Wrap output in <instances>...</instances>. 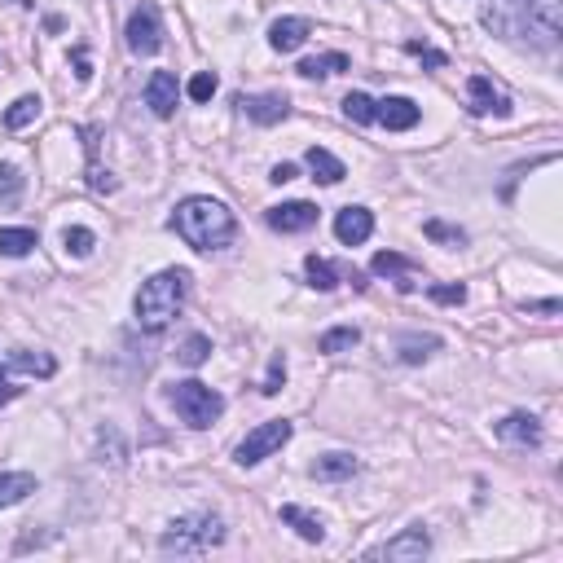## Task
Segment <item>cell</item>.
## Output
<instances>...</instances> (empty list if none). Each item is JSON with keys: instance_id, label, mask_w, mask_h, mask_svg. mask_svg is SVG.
<instances>
[{"instance_id": "6da1fadb", "label": "cell", "mask_w": 563, "mask_h": 563, "mask_svg": "<svg viewBox=\"0 0 563 563\" xmlns=\"http://www.w3.org/2000/svg\"><path fill=\"white\" fill-rule=\"evenodd\" d=\"M480 22L498 40L533 44V49H559V9L555 0H484Z\"/></svg>"}, {"instance_id": "7a4b0ae2", "label": "cell", "mask_w": 563, "mask_h": 563, "mask_svg": "<svg viewBox=\"0 0 563 563\" xmlns=\"http://www.w3.org/2000/svg\"><path fill=\"white\" fill-rule=\"evenodd\" d=\"M172 229L190 242L194 251H220L234 242L238 220L225 203H216V198H185L172 216Z\"/></svg>"}, {"instance_id": "3957f363", "label": "cell", "mask_w": 563, "mask_h": 563, "mask_svg": "<svg viewBox=\"0 0 563 563\" xmlns=\"http://www.w3.org/2000/svg\"><path fill=\"white\" fill-rule=\"evenodd\" d=\"M185 295H190V273L185 269H163L154 273V278L137 291V326L146 330V335H159V330L172 326V317L181 313Z\"/></svg>"}, {"instance_id": "277c9868", "label": "cell", "mask_w": 563, "mask_h": 563, "mask_svg": "<svg viewBox=\"0 0 563 563\" xmlns=\"http://www.w3.org/2000/svg\"><path fill=\"white\" fill-rule=\"evenodd\" d=\"M225 542V524H220V515L212 511H198V515H181V520L168 524V533H163L159 550L163 555H207L212 546Z\"/></svg>"}, {"instance_id": "5b68a950", "label": "cell", "mask_w": 563, "mask_h": 563, "mask_svg": "<svg viewBox=\"0 0 563 563\" xmlns=\"http://www.w3.org/2000/svg\"><path fill=\"white\" fill-rule=\"evenodd\" d=\"M168 401H172V410L181 414V423H190V427H212L216 418L225 414V396H220L216 388H207V383H198V379L176 383V388L168 392Z\"/></svg>"}, {"instance_id": "8992f818", "label": "cell", "mask_w": 563, "mask_h": 563, "mask_svg": "<svg viewBox=\"0 0 563 563\" xmlns=\"http://www.w3.org/2000/svg\"><path fill=\"white\" fill-rule=\"evenodd\" d=\"M291 432L295 427L286 423V418H273V423H260L256 432H247V440L238 445V467H256V462H264V458H273L278 449L291 440Z\"/></svg>"}, {"instance_id": "52a82bcc", "label": "cell", "mask_w": 563, "mask_h": 563, "mask_svg": "<svg viewBox=\"0 0 563 563\" xmlns=\"http://www.w3.org/2000/svg\"><path fill=\"white\" fill-rule=\"evenodd\" d=\"M128 49L137 53V58H150V53H159L163 49V18H159V9L150 5H137L132 9V18H128Z\"/></svg>"}, {"instance_id": "ba28073f", "label": "cell", "mask_w": 563, "mask_h": 563, "mask_svg": "<svg viewBox=\"0 0 563 563\" xmlns=\"http://www.w3.org/2000/svg\"><path fill=\"white\" fill-rule=\"evenodd\" d=\"M427 550H432V537H427L423 528H405L401 537H392V542L374 546L370 559H401V563H414V559H427Z\"/></svg>"}, {"instance_id": "9c48e42d", "label": "cell", "mask_w": 563, "mask_h": 563, "mask_svg": "<svg viewBox=\"0 0 563 563\" xmlns=\"http://www.w3.org/2000/svg\"><path fill=\"white\" fill-rule=\"evenodd\" d=\"M467 97H471V115H511V97L502 88H493L489 75H471L467 80Z\"/></svg>"}, {"instance_id": "30bf717a", "label": "cell", "mask_w": 563, "mask_h": 563, "mask_svg": "<svg viewBox=\"0 0 563 563\" xmlns=\"http://www.w3.org/2000/svg\"><path fill=\"white\" fill-rule=\"evenodd\" d=\"M0 374H31V379H53V374H58V361H53L49 352L14 348V352H5V361H0Z\"/></svg>"}, {"instance_id": "8fae6325", "label": "cell", "mask_w": 563, "mask_h": 563, "mask_svg": "<svg viewBox=\"0 0 563 563\" xmlns=\"http://www.w3.org/2000/svg\"><path fill=\"white\" fill-rule=\"evenodd\" d=\"M264 220H269V229H278V234H304V229L317 225V207L313 203H282V207H269Z\"/></svg>"}, {"instance_id": "7c38bea8", "label": "cell", "mask_w": 563, "mask_h": 563, "mask_svg": "<svg viewBox=\"0 0 563 563\" xmlns=\"http://www.w3.org/2000/svg\"><path fill=\"white\" fill-rule=\"evenodd\" d=\"M418 119H423V110L410 97H383V102H374V124H383L392 132H410Z\"/></svg>"}, {"instance_id": "4fadbf2b", "label": "cell", "mask_w": 563, "mask_h": 563, "mask_svg": "<svg viewBox=\"0 0 563 563\" xmlns=\"http://www.w3.org/2000/svg\"><path fill=\"white\" fill-rule=\"evenodd\" d=\"M176 97H181V88H176V75L172 71H154L150 80H146V106L159 119H172L176 115Z\"/></svg>"}, {"instance_id": "5bb4252c", "label": "cell", "mask_w": 563, "mask_h": 563, "mask_svg": "<svg viewBox=\"0 0 563 563\" xmlns=\"http://www.w3.org/2000/svg\"><path fill=\"white\" fill-rule=\"evenodd\" d=\"M374 234V216L366 207H344V212L335 216V238L344 242V247H361Z\"/></svg>"}, {"instance_id": "9a60e30c", "label": "cell", "mask_w": 563, "mask_h": 563, "mask_svg": "<svg viewBox=\"0 0 563 563\" xmlns=\"http://www.w3.org/2000/svg\"><path fill=\"white\" fill-rule=\"evenodd\" d=\"M238 106H242V115L247 119H256V124H282L286 119V110H291V102H286L282 93H260V97H238Z\"/></svg>"}, {"instance_id": "2e32d148", "label": "cell", "mask_w": 563, "mask_h": 563, "mask_svg": "<svg viewBox=\"0 0 563 563\" xmlns=\"http://www.w3.org/2000/svg\"><path fill=\"white\" fill-rule=\"evenodd\" d=\"M370 269L379 273V278H396V291H414L418 286V264L396 256V251H379V256L370 260Z\"/></svg>"}, {"instance_id": "e0dca14e", "label": "cell", "mask_w": 563, "mask_h": 563, "mask_svg": "<svg viewBox=\"0 0 563 563\" xmlns=\"http://www.w3.org/2000/svg\"><path fill=\"white\" fill-rule=\"evenodd\" d=\"M308 36H313V22H308V18H278L269 27V44L278 53H295Z\"/></svg>"}, {"instance_id": "ac0fdd59", "label": "cell", "mask_w": 563, "mask_h": 563, "mask_svg": "<svg viewBox=\"0 0 563 563\" xmlns=\"http://www.w3.org/2000/svg\"><path fill=\"white\" fill-rule=\"evenodd\" d=\"M498 436L511 445H542V423L533 414H506L498 423Z\"/></svg>"}, {"instance_id": "d6986e66", "label": "cell", "mask_w": 563, "mask_h": 563, "mask_svg": "<svg viewBox=\"0 0 563 563\" xmlns=\"http://www.w3.org/2000/svg\"><path fill=\"white\" fill-rule=\"evenodd\" d=\"M304 163H308V172H313V181H322V185H339V181L348 176V172H344V163H339L330 150H322V146L308 150V154H304Z\"/></svg>"}, {"instance_id": "ffe728a7", "label": "cell", "mask_w": 563, "mask_h": 563, "mask_svg": "<svg viewBox=\"0 0 563 563\" xmlns=\"http://www.w3.org/2000/svg\"><path fill=\"white\" fill-rule=\"evenodd\" d=\"M282 524H291L295 533L304 537V542H322V537H326L322 520H317L313 511H304V506H295V502H291V506H282Z\"/></svg>"}, {"instance_id": "44dd1931", "label": "cell", "mask_w": 563, "mask_h": 563, "mask_svg": "<svg viewBox=\"0 0 563 563\" xmlns=\"http://www.w3.org/2000/svg\"><path fill=\"white\" fill-rule=\"evenodd\" d=\"M357 471H361V462L352 458V454H326V458H317L313 476L317 480H352Z\"/></svg>"}, {"instance_id": "7402d4cb", "label": "cell", "mask_w": 563, "mask_h": 563, "mask_svg": "<svg viewBox=\"0 0 563 563\" xmlns=\"http://www.w3.org/2000/svg\"><path fill=\"white\" fill-rule=\"evenodd\" d=\"M27 493H36V476H27V471H5L0 476V506H18Z\"/></svg>"}, {"instance_id": "603a6c76", "label": "cell", "mask_w": 563, "mask_h": 563, "mask_svg": "<svg viewBox=\"0 0 563 563\" xmlns=\"http://www.w3.org/2000/svg\"><path fill=\"white\" fill-rule=\"evenodd\" d=\"M339 71H348V53H322V58H304L300 62L304 80H326V75H339Z\"/></svg>"}, {"instance_id": "cb8c5ba5", "label": "cell", "mask_w": 563, "mask_h": 563, "mask_svg": "<svg viewBox=\"0 0 563 563\" xmlns=\"http://www.w3.org/2000/svg\"><path fill=\"white\" fill-rule=\"evenodd\" d=\"M304 278H308V286H317V291H335V286H339V269L330 260H322V256H308L304 260Z\"/></svg>"}, {"instance_id": "d4e9b609", "label": "cell", "mask_w": 563, "mask_h": 563, "mask_svg": "<svg viewBox=\"0 0 563 563\" xmlns=\"http://www.w3.org/2000/svg\"><path fill=\"white\" fill-rule=\"evenodd\" d=\"M40 106H44V102H40V97H36V93H27V97H18V102H14V106H9V110H5V128H14V132H18V128H27V124H36V119H40Z\"/></svg>"}, {"instance_id": "484cf974", "label": "cell", "mask_w": 563, "mask_h": 563, "mask_svg": "<svg viewBox=\"0 0 563 563\" xmlns=\"http://www.w3.org/2000/svg\"><path fill=\"white\" fill-rule=\"evenodd\" d=\"M436 348H440V339H436V335H405L401 344H396V352H401V361H410V366H418V361H427Z\"/></svg>"}, {"instance_id": "4316f807", "label": "cell", "mask_w": 563, "mask_h": 563, "mask_svg": "<svg viewBox=\"0 0 563 563\" xmlns=\"http://www.w3.org/2000/svg\"><path fill=\"white\" fill-rule=\"evenodd\" d=\"M36 247V229H0V256L18 260Z\"/></svg>"}, {"instance_id": "83f0119b", "label": "cell", "mask_w": 563, "mask_h": 563, "mask_svg": "<svg viewBox=\"0 0 563 563\" xmlns=\"http://www.w3.org/2000/svg\"><path fill=\"white\" fill-rule=\"evenodd\" d=\"M207 352H212V339H207V335H190L181 348H176V361L194 370V366H203V361H207Z\"/></svg>"}, {"instance_id": "f1b7e54d", "label": "cell", "mask_w": 563, "mask_h": 563, "mask_svg": "<svg viewBox=\"0 0 563 563\" xmlns=\"http://www.w3.org/2000/svg\"><path fill=\"white\" fill-rule=\"evenodd\" d=\"M22 190H27V176L14 163H0V203H18Z\"/></svg>"}, {"instance_id": "f546056e", "label": "cell", "mask_w": 563, "mask_h": 563, "mask_svg": "<svg viewBox=\"0 0 563 563\" xmlns=\"http://www.w3.org/2000/svg\"><path fill=\"white\" fill-rule=\"evenodd\" d=\"M361 344V330L357 326H339V330H326L322 335V352H348V348H357Z\"/></svg>"}, {"instance_id": "4dcf8cb0", "label": "cell", "mask_w": 563, "mask_h": 563, "mask_svg": "<svg viewBox=\"0 0 563 563\" xmlns=\"http://www.w3.org/2000/svg\"><path fill=\"white\" fill-rule=\"evenodd\" d=\"M344 115L352 119V124H374V102L366 93H348L344 97Z\"/></svg>"}, {"instance_id": "1f68e13d", "label": "cell", "mask_w": 563, "mask_h": 563, "mask_svg": "<svg viewBox=\"0 0 563 563\" xmlns=\"http://www.w3.org/2000/svg\"><path fill=\"white\" fill-rule=\"evenodd\" d=\"M62 242H66V251H71V256H88V251L97 247L93 229H84V225H71V229L62 234Z\"/></svg>"}, {"instance_id": "d6a6232c", "label": "cell", "mask_w": 563, "mask_h": 563, "mask_svg": "<svg viewBox=\"0 0 563 563\" xmlns=\"http://www.w3.org/2000/svg\"><path fill=\"white\" fill-rule=\"evenodd\" d=\"M185 93H190L194 102H212V97H216V75H212V71H198Z\"/></svg>"}, {"instance_id": "836d02e7", "label": "cell", "mask_w": 563, "mask_h": 563, "mask_svg": "<svg viewBox=\"0 0 563 563\" xmlns=\"http://www.w3.org/2000/svg\"><path fill=\"white\" fill-rule=\"evenodd\" d=\"M423 234H427V238H436V242H449V247H458V242L467 238V234H462V229L445 225V220H427V225H423Z\"/></svg>"}, {"instance_id": "e575fe53", "label": "cell", "mask_w": 563, "mask_h": 563, "mask_svg": "<svg viewBox=\"0 0 563 563\" xmlns=\"http://www.w3.org/2000/svg\"><path fill=\"white\" fill-rule=\"evenodd\" d=\"M282 383H286V361H282V357H273V361H269V374H264V388H260V392H264V396H278V392H282Z\"/></svg>"}, {"instance_id": "d590c367", "label": "cell", "mask_w": 563, "mask_h": 563, "mask_svg": "<svg viewBox=\"0 0 563 563\" xmlns=\"http://www.w3.org/2000/svg\"><path fill=\"white\" fill-rule=\"evenodd\" d=\"M427 295H432L436 304H462L467 300V286H427Z\"/></svg>"}, {"instance_id": "8d00e7d4", "label": "cell", "mask_w": 563, "mask_h": 563, "mask_svg": "<svg viewBox=\"0 0 563 563\" xmlns=\"http://www.w3.org/2000/svg\"><path fill=\"white\" fill-rule=\"evenodd\" d=\"M88 185H93L97 194H110V190H119V181H115V176H110V172H102V168H97V163H93V168H88Z\"/></svg>"}, {"instance_id": "74e56055", "label": "cell", "mask_w": 563, "mask_h": 563, "mask_svg": "<svg viewBox=\"0 0 563 563\" xmlns=\"http://www.w3.org/2000/svg\"><path fill=\"white\" fill-rule=\"evenodd\" d=\"M405 49H410L414 58H423L427 66H445V62H449L445 53H436V49H423V44H418V40H410V44H405Z\"/></svg>"}, {"instance_id": "f35d334b", "label": "cell", "mask_w": 563, "mask_h": 563, "mask_svg": "<svg viewBox=\"0 0 563 563\" xmlns=\"http://www.w3.org/2000/svg\"><path fill=\"white\" fill-rule=\"evenodd\" d=\"M71 62H75V75H80V80H93V62H88V53H84V49H75V53H71Z\"/></svg>"}, {"instance_id": "ab89813d", "label": "cell", "mask_w": 563, "mask_h": 563, "mask_svg": "<svg viewBox=\"0 0 563 563\" xmlns=\"http://www.w3.org/2000/svg\"><path fill=\"white\" fill-rule=\"evenodd\" d=\"M295 176H300V172H295V163H278V168L269 172V181L273 185H286V181H295Z\"/></svg>"}, {"instance_id": "60d3db41", "label": "cell", "mask_w": 563, "mask_h": 563, "mask_svg": "<svg viewBox=\"0 0 563 563\" xmlns=\"http://www.w3.org/2000/svg\"><path fill=\"white\" fill-rule=\"evenodd\" d=\"M528 313H559V300H546V304H528Z\"/></svg>"}]
</instances>
